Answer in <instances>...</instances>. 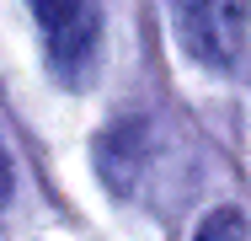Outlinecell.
Wrapping results in <instances>:
<instances>
[{"instance_id": "277c9868", "label": "cell", "mask_w": 251, "mask_h": 241, "mask_svg": "<svg viewBox=\"0 0 251 241\" xmlns=\"http://www.w3.org/2000/svg\"><path fill=\"white\" fill-rule=\"evenodd\" d=\"M193 241H246V220H241V209H230V204L214 209V214L198 225V236H193Z\"/></svg>"}, {"instance_id": "5b68a950", "label": "cell", "mask_w": 251, "mask_h": 241, "mask_svg": "<svg viewBox=\"0 0 251 241\" xmlns=\"http://www.w3.org/2000/svg\"><path fill=\"white\" fill-rule=\"evenodd\" d=\"M11 182H16V177H11V155H5V145H0V204L11 198Z\"/></svg>"}, {"instance_id": "7a4b0ae2", "label": "cell", "mask_w": 251, "mask_h": 241, "mask_svg": "<svg viewBox=\"0 0 251 241\" xmlns=\"http://www.w3.org/2000/svg\"><path fill=\"white\" fill-rule=\"evenodd\" d=\"M38 27H43V43H49V59L75 75L86 70L91 48H97V5L91 0H27Z\"/></svg>"}, {"instance_id": "6da1fadb", "label": "cell", "mask_w": 251, "mask_h": 241, "mask_svg": "<svg viewBox=\"0 0 251 241\" xmlns=\"http://www.w3.org/2000/svg\"><path fill=\"white\" fill-rule=\"evenodd\" d=\"M171 16H176L182 48L198 64L230 70L241 59L251 32V0H171Z\"/></svg>"}, {"instance_id": "3957f363", "label": "cell", "mask_w": 251, "mask_h": 241, "mask_svg": "<svg viewBox=\"0 0 251 241\" xmlns=\"http://www.w3.org/2000/svg\"><path fill=\"white\" fill-rule=\"evenodd\" d=\"M97 161H101L107 188L128 193L134 177H139V166H145V123L128 118V123H118V129H107V134L97 140Z\"/></svg>"}]
</instances>
